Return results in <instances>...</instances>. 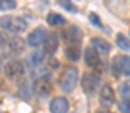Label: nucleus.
<instances>
[{
  "instance_id": "obj_21",
  "label": "nucleus",
  "mask_w": 130,
  "mask_h": 113,
  "mask_svg": "<svg viewBox=\"0 0 130 113\" xmlns=\"http://www.w3.org/2000/svg\"><path fill=\"white\" fill-rule=\"evenodd\" d=\"M123 3H126V0H106V5L109 8H112L113 11H117L120 8V5H123Z\"/></svg>"
},
{
  "instance_id": "obj_6",
  "label": "nucleus",
  "mask_w": 130,
  "mask_h": 113,
  "mask_svg": "<svg viewBox=\"0 0 130 113\" xmlns=\"http://www.w3.org/2000/svg\"><path fill=\"white\" fill-rule=\"evenodd\" d=\"M58 45H59V39H58V35L55 32H50L45 39H44V51L48 53V54H53L56 50H58Z\"/></svg>"
},
{
  "instance_id": "obj_7",
  "label": "nucleus",
  "mask_w": 130,
  "mask_h": 113,
  "mask_svg": "<svg viewBox=\"0 0 130 113\" xmlns=\"http://www.w3.org/2000/svg\"><path fill=\"white\" fill-rule=\"evenodd\" d=\"M68 110V101L64 97H56L50 103V112L52 113H67Z\"/></svg>"
},
{
  "instance_id": "obj_19",
  "label": "nucleus",
  "mask_w": 130,
  "mask_h": 113,
  "mask_svg": "<svg viewBox=\"0 0 130 113\" xmlns=\"http://www.w3.org/2000/svg\"><path fill=\"white\" fill-rule=\"evenodd\" d=\"M58 3H59L62 8H65L67 11H70V12H76V11H77V8H76V6H74L70 0H59Z\"/></svg>"
},
{
  "instance_id": "obj_16",
  "label": "nucleus",
  "mask_w": 130,
  "mask_h": 113,
  "mask_svg": "<svg viewBox=\"0 0 130 113\" xmlns=\"http://www.w3.org/2000/svg\"><path fill=\"white\" fill-rule=\"evenodd\" d=\"M117 45L126 51H130V41L127 39V36H124L123 33L117 35Z\"/></svg>"
},
{
  "instance_id": "obj_17",
  "label": "nucleus",
  "mask_w": 130,
  "mask_h": 113,
  "mask_svg": "<svg viewBox=\"0 0 130 113\" xmlns=\"http://www.w3.org/2000/svg\"><path fill=\"white\" fill-rule=\"evenodd\" d=\"M17 6L15 0H0V11H11Z\"/></svg>"
},
{
  "instance_id": "obj_20",
  "label": "nucleus",
  "mask_w": 130,
  "mask_h": 113,
  "mask_svg": "<svg viewBox=\"0 0 130 113\" xmlns=\"http://www.w3.org/2000/svg\"><path fill=\"white\" fill-rule=\"evenodd\" d=\"M30 62H32L33 65H38V63H41L42 62V53L41 51H35L30 54Z\"/></svg>"
},
{
  "instance_id": "obj_26",
  "label": "nucleus",
  "mask_w": 130,
  "mask_h": 113,
  "mask_svg": "<svg viewBox=\"0 0 130 113\" xmlns=\"http://www.w3.org/2000/svg\"><path fill=\"white\" fill-rule=\"evenodd\" d=\"M3 45H6V38H5V35L0 33V47H3Z\"/></svg>"
},
{
  "instance_id": "obj_5",
  "label": "nucleus",
  "mask_w": 130,
  "mask_h": 113,
  "mask_svg": "<svg viewBox=\"0 0 130 113\" xmlns=\"http://www.w3.org/2000/svg\"><path fill=\"white\" fill-rule=\"evenodd\" d=\"M44 39H45V30L42 27H36L27 36V45L29 47H38L44 42Z\"/></svg>"
},
{
  "instance_id": "obj_23",
  "label": "nucleus",
  "mask_w": 130,
  "mask_h": 113,
  "mask_svg": "<svg viewBox=\"0 0 130 113\" xmlns=\"http://www.w3.org/2000/svg\"><path fill=\"white\" fill-rule=\"evenodd\" d=\"M120 110L123 113H130V100H123V101H121Z\"/></svg>"
},
{
  "instance_id": "obj_15",
  "label": "nucleus",
  "mask_w": 130,
  "mask_h": 113,
  "mask_svg": "<svg viewBox=\"0 0 130 113\" xmlns=\"http://www.w3.org/2000/svg\"><path fill=\"white\" fill-rule=\"evenodd\" d=\"M24 48V42H23V39H20V38H14L11 42H9V50H11V53H20L21 50Z\"/></svg>"
},
{
  "instance_id": "obj_25",
  "label": "nucleus",
  "mask_w": 130,
  "mask_h": 113,
  "mask_svg": "<svg viewBox=\"0 0 130 113\" xmlns=\"http://www.w3.org/2000/svg\"><path fill=\"white\" fill-rule=\"evenodd\" d=\"M89 21L94 24V26H100V18H98V15L97 14H89Z\"/></svg>"
},
{
  "instance_id": "obj_4",
  "label": "nucleus",
  "mask_w": 130,
  "mask_h": 113,
  "mask_svg": "<svg viewBox=\"0 0 130 113\" xmlns=\"http://www.w3.org/2000/svg\"><path fill=\"white\" fill-rule=\"evenodd\" d=\"M98 75L97 74H85L82 77V87L86 94H94L97 91V86H98Z\"/></svg>"
},
{
  "instance_id": "obj_28",
  "label": "nucleus",
  "mask_w": 130,
  "mask_h": 113,
  "mask_svg": "<svg viewBox=\"0 0 130 113\" xmlns=\"http://www.w3.org/2000/svg\"><path fill=\"white\" fill-rule=\"evenodd\" d=\"M0 113H2V112H0Z\"/></svg>"
},
{
  "instance_id": "obj_14",
  "label": "nucleus",
  "mask_w": 130,
  "mask_h": 113,
  "mask_svg": "<svg viewBox=\"0 0 130 113\" xmlns=\"http://www.w3.org/2000/svg\"><path fill=\"white\" fill-rule=\"evenodd\" d=\"M47 23L50 24V26H62L65 23V18L61 15V14H48V17H47Z\"/></svg>"
},
{
  "instance_id": "obj_1",
  "label": "nucleus",
  "mask_w": 130,
  "mask_h": 113,
  "mask_svg": "<svg viewBox=\"0 0 130 113\" xmlns=\"http://www.w3.org/2000/svg\"><path fill=\"white\" fill-rule=\"evenodd\" d=\"M77 77H79V73L76 68L73 66H68L65 68V71L61 75V87L64 89L65 92H70L76 87V83H77Z\"/></svg>"
},
{
  "instance_id": "obj_8",
  "label": "nucleus",
  "mask_w": 130,
  "mask_h": 113,
  "mask_svg": "<svg viewBox=\"0 0 130 113\" xmlns=\"http://www.w3.org/2000/svg\"><path fill=\"white\" fill-rule=\"evenodd\" d=\"M85 62L89 66H97L100 63V57H98V51L94 47H88L85 50Z\"/></svg>"
},
{
  "instance_id": "obj_3",
  "label": "nucleus",
  "mask_w": 130,
  "mask_h": 113,
  "mask_svg": "<svg viewBox=\"0 0 130 113\" xmlns=\"http://www.w3.org/2000/svg\"><path fill=\"white\" fill-rule=\"evenodd\" d=\"M5 74H6L8 78H12V80L21 77V75L24 74V65H23V62H20V60H11L5 66Z\"/></svg>"
},
{
  "instance_id": "obj_18",
  "label": "nucleus",
  "mask_w": 130,
  "mask_h": 113,
  "mask_svg": "<svg viewBox=\"0 0 130 113\" xmlns=\"http://www.w3.org/2000/svg\"><path fill=\"white\" fill-rule=\"evenodd\" d=\"M120 92H121V97L124 100H130V81H124L120 86Z\"/></svg>"
},
{
  "instance_id": "obj_12",
  "label": "nucleus",
  "mask_w": 130,
  "mask_h": 113,
  "mask_svg": "<svg viewBox=\"0 0 130 113\" xmlns=\"http://www.w3.org/2000/svg\"><path fill=\"white\" fill-rule=\"evenodd\" d=\"M118 70L126 75H130V56H118L117 59Z\"/></svg>"
},
{
  "instance_id": "obj_9",
  "label": "nucleus",
  "mask_w": 130,
  "mask_h": 113,
  "mask_svg": "<svg viewBox=\"0 0 130 113\" xmlns=\"http://www.w3.org/2000/svg\"><path fill=\"white\" fill-rule=\"evenodd\" d=\"M100 98L104 104H113L115 101V94H113V89L109 86V84H104L100 91Z\"/></svg>"
},
{
  "instance_id": "obj_13",
  "label": "nucleus",
  "mask_w": 130,
  "mask_h": 113,
  "mask_svg": "<svg viewBox=\"0 0 130 113\" xmlns=\"http://www.w3.org/2000/svg\"><path fill=\"white\" fill-rule=\"evenodd\" d=\"M26 27H27V23H26V20H23L21 17H15V18H12V23H11V27H9V30H12V32L18 33V32H23V30H26Z\"/></svg>"
},
{
  "instance_id": "obj_22",
  "label": "nucleus",
  "mask_w": 130,
  "mask_h": 113,
  "mask_svg": "<svg viewBox=\"0 0 130 113\" xmlns=\"http://www.w3.org/2000/svg\"><path fill=\"white\" fill-rule=\"evenodd\" d=\"M11 23H12V17H2L0 18V27H5V29H9L11 27Z\"/></svg>"
},
{
  "instance_id": "obj_24",
  "label": "nucleus",
  "mask_w": 130,
  "mask_h": 113,
  "mask_svg": "<svg viewBox=\"0 0 130 113\" xmlns=\"http://www.w3.org/2000/svg\"><path fill=\"white\" fill-rule=\"evenodd\" d=\"M20 94H21V97H23V98H29V97H30V91H29L27 83L21 84V87H20Z\"/></svg>"
},
{
  "instance_id": "obj_11",
  "label": "nucleus",
  "mask_w": 130,
  "mask_h": 113,
  "mask_svg": "<svg viewBox=\"0 0 130 113\" xmlns=\"http://www.w3.org/2000/svg\"><path fill=\"white\" fill-rule=\"evenodd\" d=\"M91 44H92V47L97 50L98 53H109V50H110V44L106 41V39H103V38H92L91 39Z\"/></svg>"
},
{
  "instance_id": "obj_2",
  "label": "nucleus",
  "mask_w": 130,
  "mask_h": 113,
  "mask_svg": "<svg viewBox=\"0 0 130 113\" xmlns=\"http://www.w3.org/2000/svg\"><path fill=\"white\" fill-rule=\"evenodd\" d=\"M33 89H35V94H36L38 97L45 98V97L50 94V91H52L50 78H48L47 75H44V77H38L36 81H35V84H33Z\"/></svg>"
},
{
  "instance_id": "obj_10",
  "label": "nucleus",
  "mask_w": 130,
  "mask_h": 113,
  "mask_svg": "<svg viewBox=\"0 0 130 113\" xmlns=\"http://www.w3.org/2000/svg\"><path fill=\"white\" fill-rule=\"evenodd\" d=\"M65 56L70 59V60H77L80 57V47H79V42H70L65 48Z\"/></svg>"
},
{
  "instance_id": "obj_27",
  "label": "nucleus",
  "mask_w": 130,
  "mask_h": 113,
  "mask_svg": "<svg viewBox=\"0 0 130 113\" xmlns=\"http://www.w3.org/2000/svg\"><path fill=\"white\" fill-rule=\"evenodd\" d=\"M97 113H107V112H97Z\"/></svg>"
}]
</instances>
